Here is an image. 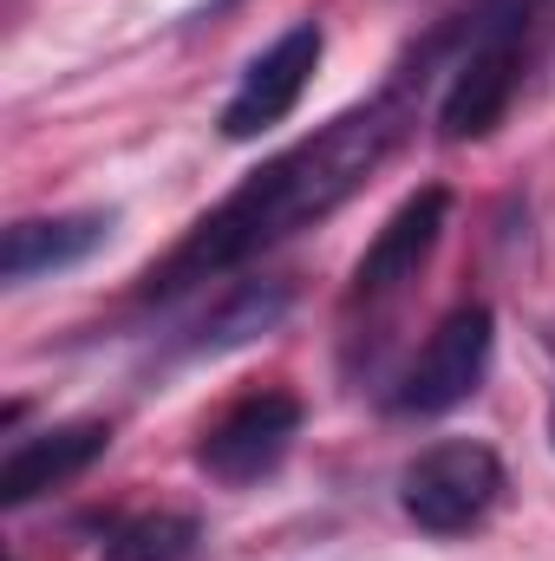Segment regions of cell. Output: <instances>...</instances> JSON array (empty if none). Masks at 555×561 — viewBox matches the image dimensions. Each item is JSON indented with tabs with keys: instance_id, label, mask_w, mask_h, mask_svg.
I'll return each mask as SVG.
<instances>
[{
	"instance_id": "cell-5",
	"label": "cell",
	"mask_w": 555,
	"mask_h": 561,
	"mask_svg": "<svg viewBox=\"0 0 555 561\" xmlns=\"http://www.w3.org/2000/svg\"><path fill=\"white\" fill-rule=\"evenodd\" d=\"M294 437H301V399L269 386V392L236 399L223 419L203 431L196 463H203L216 483L242 490V483H262V477L275 470L281 457H287V444H294Z\"/></svg>"
},
{
	"instance_id": "cell-11",
	"label": "cell",
	"mask_w": 555,
	"mask_h": 561,
	"mask_svg": "<svg viewBox=\"0 0 555 561\" xmlns=\"http://www.w3.org/2000/svg\"><path fill=\"white\" fill-rule=\"evenodd\" d=\"M550 444H555V412H550Z\"/></svg>"
},
{
	"instance_id": "cell-7",
	"label": "cell",
	"mask_w": 555,
	"mask_h": 561,
	"mask_svg": "<svg viewBox=\"0 0 555 561\" xmlns=\"http://www.w3.org/2000/svg\"><path fill=\"white\" fill-rule=\"evenodd\" d=\"M112 450V424L105 419H72V424H46L33 437H13L7 463H0V503H33L72 477H86L99 457Z\"/></svg>"
},
{
	"instance_id": "cell-3",
	"label": "cell",
	"mask_w": 555,
	"mask_h": 561,
	"mask_svg": "<svg viewBox=\"0 0 555 561\" xmlns=\"http://www.w3.org/2000/svg\"><path fill=\"white\" fill-rule=\"evenodd\" d=\"M490 346H497L490 307H484V300L451 307V313L431 327V340L418 346V359L406 366V379H399V392H393V412H406V419H438V412L464 405V399L484 386V373H490Z\"/></svg>"
},
{
	"instance_id": "cell-9",
	"label": "cell",
	"mask_w": 555,
	"mask_h": 561,
	"mask_svg": "<svg viewBox=\"0 0 555 561\" xmlns=\"http://www.w3.org/2000/svg\"><path fill=\"white\" fill-rule=\"evenodd\" d=\"M196 556V516L183 510H144L105 536V561H190Z\"/></svg>"
},
{
	"instance_id": "cell-4",
	"label": "cell",
	"mask_w": 555,
	"mask_h": 561,
	"mask_svg": "<svg viewBox=\"0 0 555 561\" xmlns=\"http://www.w3.org/2000/svg\"><path fill=\"white\" fill-rule=\"evenodd\" d=\"M320 53H327V33H320V20H294L287 33H281L269 53H256L249 59V72L236 79V92H229V105H223V138H262V131H275L281 118L307 99V85H314V72H320Z\"/></svg>"
},
{
	"instance_id": "cell-2",
	"label": "cell",
	"mask_w": 555,
	"mask_h": 561,
	"mask_svg": "<svg viewBox=\"0 0 555 561\" xmlns=\"http://www.w3.org/2000/svg\"><path fill=\"white\" fill-rule=\"evenodd\" d=\"M503 496V457L477 437H444L399 470V510L424 536H471Z\"/></svg>"
},
{
	"instance_id": "cell-10",
	"label": "cell",
	"mask_w": 555,
	"mask_h": 561,
	"mask_svg": "<svg viewBox=\"0 0 555 561\" xmlns=\"http://www.w3.org/2000/svg\"><path fill=\"white\" fill-rule=\"evenodd\" d=\"M281 313H287V287H242V294L223 300L216 320H203V340L196 346H242V340L269 333Z\"/></svg>"
},
{
	"instance_id": "cell-8",
	"label": "cell",
	"mask_w": 555,
	"mask_h": 561,
	"mask_svg": "<svg viewBox=\"0 0 555 561\" xmlns=\"http://www.w3.org/2000/svg\"><path fill=\"white\" fill-rule=\"evenodd\" d=\"M112 236V209H72V216H20L0 242V275L13 287L59 268H79L92 249H105Z\"/></svg>"
},
{
	"instance_id": "cell-1",
	"label": "cell",
	"mask_w": 555,
	"mask_h": 561,
	"mask_svg": "<svg viewBox=\"0 0 555 561\" xmlns=\"http://www.w3.org/2000/svg\"><path fill=\"white\" fill-rule=\"evenodd\" d=\"M412 85H424V79H418L412 66H399V79H393L380 99H366V105L327 118L314 138H301V144H287L281 157H269L242 190H229V196L144 275V294H183V287H196V280L229 275V268H242L249 255L275 249V242L314 229V222H327L347 196L366 190V176H380V170L399 157V144L412 138V125H418Z\"/></svg>"
},
{
	"instance_id": "cell-6",
	"label": "cell",
	"mask_w": 555,
	"mask_h": 561,
	"mask_svg": "<svg viewBox=\"0 0 555 561\" xmlns=\"http://www.w3.org/2000/svg\"><path fill=\"white\" fill-rule=\"evenodd\" d=\"M444 216H451V190H438V183H424L412 190L393 216H386V229L373 236V249L360 255V268H353V307L366 300H393L406 280H418V268L431 262V249H438V236H444Z\"/></svg>"
}]
</instances>
